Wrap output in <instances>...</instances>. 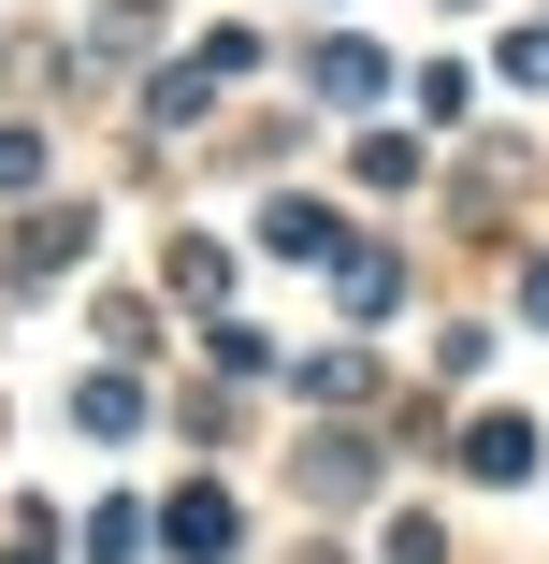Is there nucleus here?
<instances>
[{
  "instance_id": "2",
  "label": "nucleus",
  "mask_w": 549,
  "mask_h": 564,
  "mask_svg": "<svg viewBox=\"0 0 549 564\" xmlns=\"http://www.w3.org/2000/svg\"><path fill=\"white\" fill-rule=\"evenodd\" d=\"M174 550L217 564V550H232V507H217V492H174Z\"/></svg>"
},
{
  "instance_id": "5",
  "label": "nucleus",
  "mask_w": 549,
  "mask_h": 564,
  "mask_svg": "<svg viewBox=\"0 0 549 564\" xmlns=\"http://www.w3.org/2000/svg\"><path fill=\"white\" fill-rule=\"evenodd\" d=\"M217 290H232V261H217V247L188 232V247H174V304H217Z\"/></svg>"
},
{
  "instance_id": "8",
  "label": "nucleus",
  "mask_w": 549,
  "mask_h": 564,
  "mask_svg": "<svg viewBox=\"0 0 549 564\" xmlns=\"http://www.w3.org/2000/svg\"><path fill=\"white\" fill-rule=\"evenodd\" d=\"M520 304H535V318H549V261H535V275H520Z\"/></svg>"
},
{
  "instance_id": "6",
  "label": "nucleus",
  "mask_w": 549,
  "mask_h": 564,
  "mask_svg": "<svg viewBox=\"0 0 549 564\" xmlns=\"http://www.w3.org/2000/svg\"><path fill=\"white\" fill-rule=\"evenodd\" d=\"M0 188H44V131H0Z\"/></svg>"
},
{
  "instance_id": "4",
  "label": "nucleus",
  "mask_w": 549,
  "mask_h": 564,
  "mask_svg": "<svg viewBox=\"0 0 549 564\" xmlns=\"http://www.w3.org/2000/svg\"><path fill=\"white\" fill-rule=\"evenodd\" d=\"M73 420H87V434H131V420H145V391H117V377H87V391H73Z\"/></svg>"
},
{
  "instance_id": "3",
  "label": "nucleus",
  "mask_w": 549,
  "mask_h": 564,
  "mask_svg": "<svg viewBox=\"0 0 549 564\" xmlns=\"http://www.w3.org/2000/svg\"><path fill=\"white\" fill-rule=\"evenodd\" d=\"M304 391H318V405H362V391H376V362H362V348H318V362H304Z\"/></svg>"
},
{
  "instance_id": "1",
  "label": "nucleus",
  "mask_w": 549,
  "mask_h": 564,
  "mask_svg": "<svg viewBox=\"0 0 549 564\" xmlns=\"http://www.w3.org/2000/svg\"><path fill=\"white\" fill-rule=\"evenodd\" d=\"M463 464H477V478H535V434H520V420H477Z\"/></svg>"
},
{
  "instance_id": "7",
  "label": "nucleus",
  "mask_w": 549,
  "mask_h": 564,
  "mask_svg": "<svg viewBox=\"0 0 549 564\" xmlns=\"http://www.w3.org/2000/svg\"><path fill=\"white\" fill-rule=\"evenodd\" d=\"M506 73H520V87H549V30H506Z\"/></svg>"
}]
</instances>
